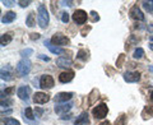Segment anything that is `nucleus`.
Here are the masks:
<instances>
[{
	"label": "nucleus",
	"instance_id": "nucleus-1",
	"mask_svg": "<svg viewBox=\"0 0 153 125\" xmlns=\"http://www.w3.org/2000/svg\"><path fill=\"white\" fill-rule=\"evenodd\" d=\"M37 13H38V26L41 28H46L49 26L50 18H49V12H47L45 4H40L38 5Z\"/></svg>",
	"mask_w": 153,
	"mask_h": 125
},
{
	"label": "nucleus",
	"instance_id": "nucleus-2",
	"mask_svg": "<svg viewBox=\"0 0 153 125\" xmlns=\"http://www.w3.org/2000/svg\"><path fill=\"white\" fill-rule=\"evenodd\" d=\"M31 68H32L31 61L28 59H22V60H19L18 64H17V73L22 77L27 75L31 71Z\"/></svg>",
	"mask_w": 153,
	"mask_h": 125
},
{
	"label": "nucleus",
	"instance_id": "nucleus-3",
	"mask_svg": "<svg viewBox=\"0 0 153 125\" xmlns=\"http://www.w3.org/2000/svg\"><path fill=\"white\" fill-rule=\"evenodd\" d=\"M51 44L54 45V46H57V47H60V46H65V45H69V38L64 36L63 33H55L54 36L51 37Z\"/></svg>",
	"mask_w": 153,
	"mask_h": 125
},
{
	"label": "nucleus",
	"instance_id": "nucleus-4",
	"mask_svg": "<svg viewBox=\"0 0 153 125\" xmlns=\"http://www.w3.org/2000/svg\"><path fill=\"white\" fill-rule=\"evenodd\" d=\"M108 112V107L106 103H100L92 110V115L96 119H103Z\"/></svg>",
	"mask_w": 153,
	"mask_h": 125
},
{
	"label": "nucleus",
	"instance_id": "nucleus-5",
	"mask_svg": "<svg viewBox=\"0 0 153 125\" xmlns=\"http://www.w3.org/2000/svg\"><path fill=\"white\" fill-rule=\"evenodd\" d=\"M40 87L42 89H51L54 87V78L51 75H47V74H44L41 75L40 78Z\"/></svg>",
	"mask_w": 153,
	"mask_h": 125
},
{
	"label": "nucleus",
	"instance_id": "nucleus-6",
	"mask_svg": "<svg viewBox=\"0 0 153 125\" xmlns=\"http://www.w3.org/2000/svg\"><path fill=\"white\" fill-rule=\"evenodd\" d=\"M87 18H88L87 12L82 10V9L75 10L73 14V21H74V23H76V25H84L85 21H87Z\"/></svg>",
	"mask_w": 153,
	"mask_h": 125
},
{
	"label": "nucleus",
	"instance_id": "nucleus-7",
	"mask_svg": "<svg viewBox=\"0 0 153 125\" xmlns=\"http://www.w3.org/2000/svg\"><path fill=\"white\" fill-rule=\"evenodd\" d=\"M123 78L126 83H137L140 79V73L139 71H126V73H124Z\"/></svg>",
	"mask_w": 153,
	"mask_h": 125
},
{
	"label": "nucleus",
	"instance_id": "nucleus-8",
	"mask_svg": "<svg viewBox=\"0 0 153 125\" xmlns=\"http://www.w3.org/2000/svg\"><path fill=\"white\" fill-rule=\"evenodd\" d=\"M129 14H130V18L134 19V21H144V14H143V12L138 5H133Z\"/></svg>",
	"mask_w": 153,
	"mask_h": 125
},
{
	"label": "nucleus",
	"instance_id": "nucleus-9",
	"mask_svg": "<svg viewBox=\"0 0 153 125\" xmlns=\"http://www.w3.org/2000/svg\"><path fill=\"white\" fill-rule=\"evenodd\" d=\"M17 94L21 100L28 101L30 100V96H31V88L28 87V86H21V87L17 89Z\"/></svg>",
	"mask_w": 153,
	"mask_h": 125
},
{
	"label": "nucleus",
	"instance_id": "nucleus-10",
	"mask_svg": "<svg viewBox=\"0 0 153 125\" xmlns=\"http://www.w3.org/2000/svg\"><path fill=\"white\" fill-rule=\"evenodd\" d=\"M49 101H50V96L44 92H36L35 96H33V102L38 105H44L46 102H49Z\"/></svg>",
	"mask_w": 153,
	"mask_h": 125
},
{
	"label": "nucleus",
	"instance_id": "nucleus-11",
	"mask_svg": "<svg viewBox=\"0 0 153 125\" xmlns=\"http://www.w3.org/2000/svg\"><path fill=\"white\" fill-rule=\"evenodd\" d=\"M45 46L52 52V54H56V55H64V54H66V50H65V49H63V47L54 46V45L51 44L50 40H46V41H45Z\"/></svg>",
	"mask_w": 153,
	"mask_h": 125
},
{
	"label": "nucleus",
	"instance_id": "nucleus-12",
	"mask_svg": "<svg viewBox=\"0 0 153 125\" xmlns=\"http://www.w3.org/2000/svg\"><path fill=\"white\" fill-rule=\"evenodd\" d=\"M0 74H1V79L3 80H12L13 79V69L10 65H5L3 66L1 70H0Z\"/></svg>",
	"mask_w": 153,
	"mask_h": 125
},
{
	"label": "nucleus",
	"instance_id": "nucleus-13",
	"mask_svg": "<svg viewBox=\"0 0 153 125\" xmlns=\"http://www.w3.org/2000/svg\"><path fill=\"white\" fill-rule=\"evenodd\" d=\"M71 97H73V92H60V93H57L55 96V102L56 103H59V102H65L66 103V101H70Z\"/></svg>",
	"mask_w": 153,
	"mask_h": 125
},
{
	"label": "nucleus",
	"instance_id": "nucleus-14",
	"mask_svg": "<svg viewBox=\"0 0 153 125\" xmlns=\"http://www.w3.org/2000/svg\"><path fill=\"white\" fill-rule=\"evenodd\" d=\"M74 78V71L73 70H66L63 71L60 75H59V82L60 83H69Z\"/></svg>",
	"mask_w": 153,
	"mask_h": 125
},
{
	"label": "nucleus",
	"instance_id": "nucleus-15",
	"mask_svg": "<svg viewBox=\"0 0 153 125\" xmlns=\"http://www.w3.org/2000/svg\"><path fill=\"white\" fill-rule=\"evenodd\" d=\"M88 124H89L88 112H82L74 121V125H88Z\"/></svg>",
	"mask_w": 153,
	"mask_h": 125
},
{
	"label": "nucleus",
	"instance_id": "nucleus-16",
	"mask_svg": "<svg viewBox=\"0 0 153 125\" xmlns=\"http://www.w3.org/2000/svg\"><path fill=\"white\" fill-rule=\"evenodd\" d=\"M73 106V102H68V103H63V105H57L55 106V112L56 114H64L66 111H69Z\"/></svg>",
	"mask_w": 153,
	"mask_h": 125
},
{
	"label": "nucleus",
	"instance_id": "nucleus-17",
	"mask_svg": "<svg viewBox=\"0 0 153 125\" xmlns=\"http://www.w3.org/2000/svg\"><path fill=\"white\" fill-rule=\"evenodd\" d=\"M56 65L60 66V68H69L71 66V60L70 59H66V57H59L56 59Z\"/></svg>",
	"mask_w": 153,
	"mask_h": 125
},
{
	"label": "nucleus",
	"instance_id": "nucleus-18",
	"mask_svg": "<svg viewBox=\"0 0 153 125\" xmlns=\"http://www.w3.org/2000/svg\"><path fill=\"white\" fill-rule=\"evenodd\" d=\"M16 17H17V14L14 13V12H8V13H5L3 16L1 22L4 23V25H7V23H12L14 19H16Z\"/></svg>",
	"mask_w": 153,
	"mask_h": 125
},
{
	"label": "nucleus",
	"instance_id": "nucleus-19",
	"mask_svg": "<svg viewBox=\"0 0 153 125\" xmlns=\"http://www.w3.org/2000/svg\"><path fill=\"white\" fill-rule=\"evenodd\" d=\"M12 40H13L12 32H7V33H4V35H1V37H0V42H1V46H7L8 44H10Z\"/></svg>",
	"mask_w": 153,
	"mask_h": 125
},
{
	"label": "nucleus",
	"instance_id": "nucleus-20",
	"mask_svg": "<svg viewBox=\"0 0 153 125\" xmlns=\"http://www.w3.org/2000/svg\"><path fill=\"white\" fill-rule=\"evenodd\" d=\"M76 59L82 60V61H87L89 60V52L84 49H80L78 52H76Z\"/></svg>",
	"mask_w": 153,
	"mask_h": 125
},
{
	"label": "nucleus",
	"instance_id": "nucleus-21",
	"mask_svg": "<svg viewBox=\"0 0 153 125\" xmlns=\"http://www.w3.org/2000/svg\"><path fill=\"white\" fill-rule=\"evenodd\" d=\"M142 116H143L144 120L153 118V107L152 106H146L144 109H143V111H142Z\"/></svg>",
	"mask_w": 153,
	"mask_h": 125
},
{
	"label": "nucleus",
	"instance_id": "nucleus-22",
	"mask_svg": "<svg viewBox=\"0 0 153 125\" xmlns=\"http://www.w3.org/2000/svg\"><path fill=\"white\" fill-rule=\"evenodd\" d=\"M26 25L28 27H33L36 25V18H35V13H33V12H31L30 14H28V17L26 19Z\"/></svg>",
	"mask_w": 153,
	"mask_h": 125
},
{
	"label": "nucleus",
	"instance_id": "nucleus-23",
	"mask_svg": "<svg viewBox=\"0 0 153 125\" xmlns=\"http://www.w3.org/2000/svg\"><path fill=\"white\" fill-rule=\"evenodd\" d=\"M98 97H100V92L97 89H93L92 92H91V94H89V105H94L96 100H97Z\"/></svg>",
	"mask_w": 153,
	"mask_h": 125
},
{
	"label": "nucleus",
	"instance_id": "nucleus-24",
	"mask_svg": "<svg viewBox=\"0 0 153 125\" xmlns=\"http://www.w3.org/2000/svg\"><path fill=\"white\" fill-rule=\"evenodd\" d=\"M3 124L4 125H21V123H19L18 120L13 119V118H5L3 120Z\"/></svg>",
	"mask_w": 153,
	"mask_h": 125
},
{
	"label": "nucleus",
	"instance_id": "nucleus-25",
	"mask_svg": "<svg viewBox=\"0 0 153 125\" xmlns=\"http://www.w3.org/2000/svg\"><path fill=\"white\" fill-rule=\"evenodd\" d=\"M143 55H144V50L142 49V47H138V49H135V51H134V54H133V57L134 59H142Z\"/></svg>",
	"mask_w": 153,
	"mask_h": 125
},
{
	"label": "nucleus",
	"instance_id": "nucleus-26",
	"mask_svg": "<svg viewBox=\"0 0 153 125\" xmlns=\"http://www.w3.org/2000/svg\"><path fill=\"white\" fill-rule=\"evenodd\" d=\"M115 125H126V115L125 114H121L120 116L116 119Z\"/></svg>",
	"mask_w": 153,
	"mask_h": 125
},
{
	"label": "nucleus",
	"instance_id": "nucleus-27",
	"mask_svg": "<svg viewBox=\"0 0 153 125\" xmlns=\"http://www.w3.org/2000/svg\"><path fill=\"white\" fill-rule=\"evenodd\" d=\"M25 118L28 119V120H33V119H35V115H33V111H32L31 107H27L25 110Z\"/></svg>",
	"mask_w": 153,
	"mask_h": 125
},
{
	"label": "nucleus",
	"instance_id": "nucleus-28",
	"mask_svg": "<svg viewBox=\"0 0 153 125\" xmlns=\"http://www.w3.org/2000/svg\"><path fill=\"white\" fill-rule=\"evenodd\" d=\"M143 7L146 8V10H148L149 13H153V1H144L143 3Z\"/></svg>",
	"mask_w": 153,
	"mask_h": 125
},
{
	"label": "nucleus",
	"instance_id": "nucleus-29",
	"mask_svg": "<svg viewBox=\"0 0 153 125\" xmlns=\"http://www.w3.org/2000/svg\"><path fill=\"white\" fill-rule=\"evenodd\" d=\"M124 60H125V55H124V54H121L120 56H119V59L116 60V66H117V68H121V66H123V62H124Z\"/></svg>",
	"mask_w": 153,
	"mask_h": 125
},
{
	"label": "nucleus",
	"instance_id": "nucleus-30",
	"mask_svg": "<svg viewBox=\"0 0 153 125\" xmlns=\"http://www.w3.org/2000/svg\"><path fill=\"white\" fill-rule=\"evenodd\" d=\"M32 54H33V50H32V49H26V50H22V51H21V55L25 56V57H26V56H30V55H32Z\"/></svg>",
	"mask_w": 153,
	"mask_h": 125
},
{
	"label": "nucleus",
	"instance_id": "nucleus-31",
	"mask_svg": "<svg viewBox=\"0 0 153 125\" xmlns=\"http://www.w3.org/2000/svg\"><path fill=\"white\" fill-rule=\"evenodd\" d=\"M61 21H63V23H68L69 22V13H66V12L61 13Z\"/></svg>",
	"mask_w": 153,
	"mask_h": 125
},
{
	"label": "nucleus",
	"instance_id": "nucleus-32",
	"mask_svg": "<svg viewBox=\"0 0 153 125\" xmlns=\"http://www.w3.org/2000/svg\"><path fill=\"white\" fill-rule=\"evenodd\" d=\"M1 3H3L5 7H8V8H12L14 4H16V1H12V0H3Z\"/></svg>",
	"mask_w": 153,
	"mask_h": 125
},
{
	"label": "nucleus",
	"instance_id": "nucleus-33",
	"mask_svg": "<svg viewBox=\"0 0 153 125\" xmlns=\"http://www.w3.org/2000/svg\"><path fill=\"white\" fill-rule=\"evenodd\" d=\"M12 103H13L12 100H5V101L1 100V107H8L9 105H12Z\"/></svg>",
	"mask_w": 153,
	"mask_h": 125
},
{
	"label": "nucleus",
	"instance_id": "nucleus-34",
	"mask_svg": "<svg viewBox=\"0 0 153 125\" xmlns=\"http://www.w3.org/2000/svg\"><path fill=\"white\" fill-rule=\"evenodd\" d=\"M91 17H92V22H97L100 17H98V14L96 13V12H91Z\"/></svg>",
	"mask_w": 153,
	"mask_h": 125
},
{
	"label": "nucleus",
	"instance_id": "nucleus-35",
	"mask_svg": "<svg viewBox=\"0 0 153 125\" xmlns=\"http://www.w3.org/2000/svg\"><path fill=\"white\" fill-rule=\"evenodd\" d=\"M18 4H19V5H21L22 8H26V7L30 5L31 1H30V0H27V1H23V0H21V1H18Z\"/></svg>",
	"mask_w": 153,
	"mask_h": 125
},
{
	"label": "nucleus",
	"instance_id": "nucleus-36",
	"mask_svg": "<svg viewBox=\"0 0 153 125\" xmlns=\"http://www.w3.org/2000/svg\"><path fill=\"white\" fill-rule=\"evenodd\" d=\"M91 31V27L88 26V27H85V28H83V30L82 31H80V33H82V36L83 37H85V36H87V33Z\"/></svg>",
	"mask_w": 153,
	"mask_h": 125
},
{
	"label": "nucleus",
	"instance_id": "nucleus-37",
	"mask_svg": "<svg viewBox=\"0 0 153 125\" xmlns=\"http://www.w3.org/2000/svg\"><path fill=\"white\" fill-rule=\"evenodd\" d=\"M42 114H44V110H42V109H36V116L37 118H40Z\"/></svg>",
	"mask_w": 153,
	"mask_h": 125
},
{
	"label": "nucleus",
	"instance_id": "nucleus-38",
	"mask_svg": "<svg viewBox=\"0 0 153 125\" xmlns=\"http://www.w3.org/2000/svg\"><path fill=\"white\" fill-rule=\"evenodd\" d=\"M61 5L63 7H71L73 5V1H61Z\"/></svg>",
	"mask_w": 153,
	"mask_h": 125
},
{
	"label": "nucleus",
	"instance_id": "nucleus-39",
	"mask_svg": "<svg viewBox=\"0 0 153 125\" xmlns=\"http://www.w3.org/2000/svg\"><path fill=\"white\" fill-rule=\"evenodd\" d=\"M31 38L32 40H38V38H40V35H38V33H32Z\"/></svg>",
	"mask_w": 153,
	"mask_h": 125
},
{
	"label": "nucleus",
	"instance_id": "nucleus-40",
	"mask_svg": "<svg viewBox=\"0 0 153 125\" xmlns=\"http://www.w3.org/2000/svg\"><path fill=\"white\" fill-rule=\"evenodd\" d=\"M38 57L42 60H45V61H49L50 60V57H47V56H44V55H38Z\"/></svg>",
	"mask_w": 153,
	"mask_h": 125
},
{
	"label": "nucleus",
	"instance_id": "nucleus-41",
	"mask_svg": "<svg viewBox=\"0 0 153 125\" xmlns=\"http://www.w3.org/2000/svg\"><path fill=\"white\" fill-rule=\"evenodd\" d=\"M100 125H111V123H110V121H107V120H106V121H103V123H101V124H100Z\"/></svg>",
	"mask_w": 153,
	"mask_h": 125
},
{
	"label": "nucleus",
	"instance_id": "nucleus-42",
	"mask_svg": "<svg viewBox=\"0 0 153 125\" xmlns=\"http://www.w3.org/2000/svg\"><path fill=\"white\" fill-rule=\"evenodd\" d=\"M61 119H70V115H65V116H63Z\"/></svg>",
	"mask_w": 153,
	"mask_h": 125
},
{
	"label": "nucleus",
	"instance_id": "nucleus-43",
	"mask_svg": "<svg viewBox=\"0 0 153 125\" xmlns=\"http://www.w3.org/2000/svg\"><path fill=\"white\" fill-rule=\"evenodd\" d=\"M149 49H151V50H152V51H153V42H152V44H151V45H149Z\"/></svg>",
	"mask_w": 153,
	"mask_h": 125
},
{
	"label": "nucleus",
	"instance_id": "nucleus-44",
	"mask_svg": "<svg viewBox=\"0 0 153 125\" xmlns=\"http://www.w3.org/2000/svg\"><path fill=\"white\" fill-rule=\"evenodd\" d=\"M149 40H151V41H152V42H153V33H152V35H151V36H149Z\"/></svg>",
	"mask_w": 153,
	"mask_h": 125
},
{
	"label": "nucleus",
	"instance_id": "nucleus-45",
	"mask_svg": "<svg viewBox=\"0 0 153 125\" xmlns=\"http://www.w3.org/2000/svg\"><path fill=\"white\" fill-rule=\"evenodd\" d=\"M149 70H151V71H153V65H151V66H149Z\"/></svg>",
	"mask_w": 153,
	"mask_h": 125
},
{
	"label": "nucleus",
	"instance_id": "nucleus-46",
	"mask_svg": "<svg viewBox=\"0 0 153 125\" xmlns=\"http://www.w3.org/2000/svg\"><path fill=\"white\" fill-rule=\"evenodd\" d=\"M151 100H152V102H153V92L151 93Z\"/></svg>",
	"mask_w": 153,
	"mask_h": 125
}]
</instances>
